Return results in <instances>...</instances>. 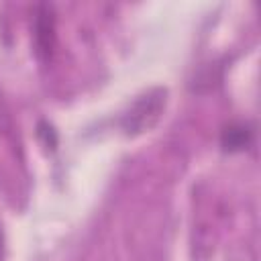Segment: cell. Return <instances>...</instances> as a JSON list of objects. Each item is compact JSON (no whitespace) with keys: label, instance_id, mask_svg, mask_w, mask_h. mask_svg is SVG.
Wrapping results in <instances>:
<instances>
[{"label":"cell","instance_id":"obj_1","mask_svg":"<svg viewBox=\"0 0 261 261\" xmlns=\"http://www.w3.org/2000/svg\"><path fill=\"white\" fill-rule=\"evenodd\" d=\"M163 106H165V90L161 88L149 90L130 106V110L122 120V126L126 128V133H143L155 124V120L163 112Z\"/></svg>","mask_w":261,"mask_h":261},{"label":"cell","instance_id":"obj_2","mask_svg":"<svg viewBox=\"0 0 261 261\" xmlns=\"http://www.w3.org/2000/svg\"><path fill=\"white\" fill-rule=\"evenodd\" d=\"M35 45L39 53H49L53 47V12L49 6H39L35 14Z\"/></svg>","mask_w":261,"mask_h":261},{"label":"cell","instance_id":"obj_3","mask_svg":"<svg viewBox=\"0 0 261 261\" xmlns=\"http://www.w3.org/2000/svg\"><path fill=\"white\" fill-rule=\"evenodd\" d=\"M251 141H253V130L245 124H228L220 135V145L228 153L247 149Z\"/></svg>","mask_w":261,"mask_h":261},{"label":"cell","instance_id":"obj_4","mask_svg":"<svg viewBox=\"0 0 261 261\" xmlns=\"http://www.w3.org/2000/svg\"><path fill=\"white\" fill-rule=\"evenodd\" d=\"M39 135L45 137V143H47L49 147H55V145H57V137H55V133H53V128H51L49 124L41 122V124H39Z\"/></svg>","mask_w":261,"mask_h":261},{"label":"cell","instance_id":"obj_5","mask_svg":"<svg viewBox=\"0 0 261 261\" xmlns=\"http://www.w3.org/2000/svg\"><path fill=\"white\" fill-rule=\"evenodd\" d=\"M4 259V232H2V228H0V261Z\"/></svg>","mask_w":261,"mask_h":261}]
</instances>
